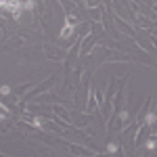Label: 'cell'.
Returning <instances> with one entry per match:
<instances>
[{"mask_svg":"<svg viewBox=\"0 0 157 157\" xmlns=\"http://www.w3.org/2000/svg\"><path fill=\"white\" fill-rule=\"evenodd\" d=\"M6 115H9V107H6L4 103H0V120H4Z\"/></svg>","mask_w":157,"mask_h":157,"instance_id":"cell-2","label":"cell"},{"mask_svg":"<svg viewBox=\"0 0 157 157\" xmlns=\"http://www.w3.org/2000/svg\"><path fill=\"white\" fill-rule=\"evenodd\" d=\"M11 92V86H0V94H9Z\"/></svg>","mask_w":157,"mask_h":157,"instance_id":"cell-5","label":"cell"},{"mask_svg":"<svg viewBox=\"0 0 157 157\" xmlns=\"http://www.w3.org/2000/svg\"><path fill=\"white\" fill-rule=\"evenodd\" d=\"M71 34H73V25H71V19L67 17V21H65V25H63V29H61L59 38H61V40H67Z\"/></svg>","mask_w":157,"mask_h":157,"instance_id":"cell-1","label":"cell"},{"mask_svg":"<svg viewBox=\"0 0 157 157\" xmlns=\"http://www.w3.org/2000/svg\"><path fill=\"white\" fill-rule=\"evenodd\" d=\"M145 124H155V113H147Z\"/></svg>","mask_w":157,"mask_h":157,"instance_id":"cell-4","label":"cell"},{"mask_svg":"<svg viewBox=\"0 0 157 157\" xmlns=\"http://www.w3.org/2000/svg\"><path fill=\"white\" fill-rule=\"evenodd\" d=\"M34 126H38V128H42V126H44V121L40 120V117H36V120H34Z\"/></svg>","mask_w":157,"mask_h":157,"instance_id":"cell-6","label":"cell"},{"mask_svg":"<svg viewBox=\"0 0 157 157\" xmlns=\"http://www.w3.org/2000/svg\"><path fill=\"white\" fill-rule=\"evenodd\" d=\"M117 147H120L117 143H109V145H107V153H115V151H117Z\"/></svg>","mask_w":157,"mask_h":157,"instance_id":"cell-3","label":"cell"}]
</instances>
